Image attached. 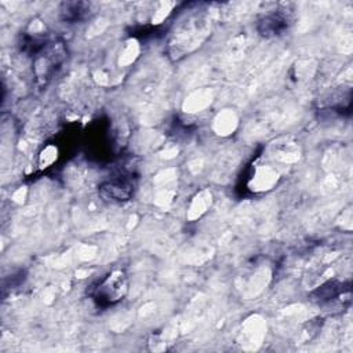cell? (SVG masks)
Listing matches in <instances>:
<instances>
[{
	"label": "cell",
	"instance_id": "cell-2",
	"mask_svg": "<svg viewBox=\"0 0 353 353\" xmlns=\"http://www.w3.org/2000/svg\"><path fill=\"white\" fill-rule=\"evenodd\" d=\"M103 189V196L110 197V200H127L131 194V186L127 185L125 182L117 181V182H110Z\"/></svg>",
	"mask_w": 353,
	"mask_h": 353
},
{
	"label": "cell",
	"instance_id": "cell-1",
	"mask_svg": "<svg viewBox=\"0 0 353 353\" xmlns=\"http://www.w3.org/2000/svg\"><path fill=\"white\" fill-rule=\"evenodd\" d=\"M127 276L123 270H114L109 273L94 290V299L102 305H113L124 298L128 290Z\"/></svg>",
	"mask_w": 353,
	"mask_h": 353
}]
</instances>
